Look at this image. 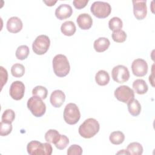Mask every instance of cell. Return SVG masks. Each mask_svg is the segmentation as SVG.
Returning <instances> with one entry per match:
<instances>
[{"instance_id":"obj_1","label":"cell","mask_w":155,"mask_h":155,"mask_svg":"<svg viewBox=\"0 0 155 155\" xmlns=\"http://www.w3.org/2000/svg\"><path fill=\"white\" fill-rule=\"evenodd\" d=\"M100 125L98 121L94 118H88L84 121L78 129L81 136L90 139L94 136L99 131Z\"/></svg>"},{"instance_id":"obj_2","label":"cell","mask_w":155,"mask_h":155,"mask_svg":"<svg viewBox=\"0 0 155 155\" xmlns=\"http://www.w3.org/2000/svg\"><path fill=\"white\" fill-rule=\"evenodd\" d=\"M53 69L58 77H65L70 72V66L67 57L62 54H56L52 61Z\"/></svg>"},{"instance_id":"obj_3","label":"cell","mask_w":155,"mask_h":155,"mask_svg":"<svg viewBox=\"0 0 155 155\" xmlns=\"http://www.w3.org/2000/svg\"><path fill=\"white\" fill-rule=\"evenodd\" d=\"M27 153L30 155H51L53 148L50 143H41L37 140H31L27 146Z\"/></svg>"},{"instance_id":"obj_4","label":"cell","mask_w":155,"mask_h":155,"mask_svg":"<svg viewBox=\"0 0 155 155\" xmlns=\"http://www.w3.org/2000/svg\"><path fill=\"white\" fill-rule=\"evenodd\" d=\"M27 108L35 117L42 116L46 111V105L42 99L33 96L27 101Z\"/></svg>"},{"instance_id":"obj_5","label":"cell","mask_w":155,"mask_h":155,"mask_svg":"<svg viewBox=\"0 0 155 155\" xmlns=\"http://www.w3.org/2000/svg\"><path fill=\"white\" fill-rule=\"evenodd\" d=\"M81 117V113L78 107L74 103L66 105L64 110V119L69 125L76 124Z\"/></svg>"},{"instance_id":"obj_6","label":"cell","mask_w":155,"mask_h":155,"mask_svg":"<svg viewBox=\"0 0 155 155\" xmlns=\"http://www.w3.org/2000/svg\"><path fill=\"white\" fill-rule=\"evenodd\" d=\"M92 14L98 18L108 17L111 12V7L109 3L103 1H95L90 7Z\"/></svg>"},{"instance_id":"obj_7","label":"cell","mask_w":155,"mask_h":155,"mask_svg":"<svg viewBox=\"0 0 155 155\" xmlns=\"http://www.w3.org/2000/svg\"><path fill=\"white\" fill-rule=\"evenodd\" d=\"M50 45V40L48 36L41 35L36 38L32 44V49L35 53L38 55L45 54Z\"/></svg>"},{"instance_id":"obj_8","label":"cell","mask_w":155,"mask_h":155,"mask_svg":"<svg viewBox=\"0 0 155 155\" xmlns=\"http://www.w3.org/2000/svg\"><path fill=\"white\" fill-rule=\"evenodd\" d=\"M114 94L115 97L119 101L127 104L134 97V92L128 85H121L116 88Z\"/></svg>"},{"instance_id":"obj_9","label":"cell","mask_w":155,"mask_h":155,"mask_svg":"<svg viewBox=\"0 0 155 155\" xmlns=\"http://www.w3.org/2000/svg\"><path fill=\"white\" fill-rule=\"evenodd\" d=\"M111 76L115 82L119 84H122L129 79L130 72L127 67L122 65H118L112 69Z\"/></svg>"},{"instance_id":"obj_10","label":"cell","mask_w":155,"mask_h":155,"mask_svg":"<svg viewBox=\"0 0 155 155\" xmlns=\"http://www.w3.org/2000/svg\"><path fill=\"white\" fill-rule=\"evenodd\" d=\"M131 70L136 76H144L148 72V64L143 59H134L131 64Z\"/></svg>"},{"instance_id":"obj_11","label":"cell","mask_w":155,"mask_h":155,"mask_svg":"<svg viewBox=\"0 0 155 155\" xmlns=\"http://www.w3.org/2000/svg\"><path fill=\"white\" fill-rule=\"evenodd\" d=\"M24 93L25 85L22 82L16 81L11 84L9 89V94L12 99L16 101L21 100L23 98Z\"/></svg>"},{"instance_id":"obj_12","label":"cell","mask_w":155,"mask_h":155,"mask_svg":"<svg viewBox=\"0 0 155 155\" xmlns=\"http://www.w3.org/2000/svg\"><path fill=\"white\" fill-rule=\"evenodd\" d=\"M133 13L138 20L143 19L147 13L146 1H133Z\"/></svg>"},{"instance_id":"obj_13","label":"cell","mask_w":155,"mask_h":155,"mask_svg":"<svg viewBox=\"0 0 155 155\" xmlns=\"http://www.w3.org/2000/svg\"><path fill=\"white\" fill-rule=\"evenodd\" d=\"M73 9L71 7L66 4L59 5L55 10V16L59 20L65 19L71 16Z\"/></svg>"},{"instance_id":"obj_14","label":"cell","mask_w":155,"mask_h":155,"mask_svg":"<svg viewBox=\"0 0 155 155\" xmlns=\"http://www.w3.org/2000/svg\"><path fill=\"white\" fill-rule=\"evenodd\" d=\"M7 29L12 33H17L19 32L23 27V24L20 18L16 16L10 18L7 22Z\"/></svg>"},{"instance_id":"obj_15","label":"cell","mask_w":155,"mask_h":155,"mask_svg":"<svg viewBox=\"0 0 155 155\" xmlns=\"http://www.w3.org/2000/svg\"><path fill=\"white\" fill-rule=\"evenodd\" d=\"M65 100V95L64 93L60 90L53 91L50 97V101L52 106L55 108L61 107Z\"/></svg>"},{"instance_id":"obj_16","label":"cell","mask_w":155,"mask_h":155,"mask_svg":"<svg viewBox=\"0 0 155 155\" xmlns=\"http://www.w3.org/2000/svg\"><path fill=\"white\" fill-rule=\"evenodd\" d=\"M79 28L82 30H88L93 25V19L91 16L87 13L80 14L76 19Z\"/></svg>"},{"instance_id":"obj_17","label":"cell","mask_w":155,"mask_h":155,"mask_svg":"<svg viewBox=\"0 0 155 155\" xmlns=\"http://www.w3.org/2000/svg\"><path fill=\"white\" fill-rule=\"evenodd\" d=\"M110 45L109 39L105 37H100L96 39L93 44V47L96 51L101 53L107 50Z\"/></svg>"},{"instance_id":"obj_18","label":"cell","mask_w":155,"mask_h":155,"mask_svg":"<svg viewBox=\"0 0 155 155\" xmlns=\"http://www.w3.org/2000/svg\"><path fill=\"white\" fill-rule=\"evenodd\" d=\"M76 30V27L73 21H68L62 24L61 27V31L62 33L67 36H73Z\"/></svg>"},{"instance_id":"obj_19","label":"cell","mask_w":155,"mask_h":155,"mask_svg":"<svg viewBox=\"0 0 155 155\" xmlns=\"http://www.w3.org/2000/svg\"><path fill=\"white\" fill-rule=\"evenodd\" d=\"M133 88L134 91L138 94H145L148 90V87L146 82L141 79H137L133 82Z\"/></svg>"},{"instance_id":"obj_20","label":"cell","mask_w":155,"mask_h":155,"mask_svg":"<svg viewBox=\"0 0 155 155\" xmlns=\"http://www.w3.org/2000/svg\"><path fill=\"white\" fill-rule=\"evenodd\" d=\"M95 81L96 83L101 86H104L108 84L110 81V76L107 71L101 70L97 71L95 75Z\"/></svg>"},{"instance_id":"obj_21","label":"cell","mask_w":155,"mask_h":155,"mask_svg":"<svg viewBox=\"0 0 155 155\" xmlns=\"http://www.w3.org/2000/svg\"><path fill=\"white\" fill-rule=\"evenodd\" d=\"M128 110L131 115L137 116L141 111V105L137 99H133L127 103Z\"/></svg>"},{"instance_id":"obj_22","label":"cell","mask_w":155,"mask_h":155,"mask_svg":"<svg viewBox=\"0 0 155 155\" xmlns=\"http://www.w3.org/2000/svg\"><path fill=\"white\" fill-rule=\"evenodd\" d=\"M126 150L128 154L141 155L143 153V147L140 143L134 142L128 144Z\"/></svg>"},{"instance_id":"obj_23","label":"cell","mask_w":155,"mask_h":155,"mask_svg":"<svg viewBox=\"0 0 155 155\" xmlns=\"http://www.w3.org/2000/svg\"><path fill=\"white\" fill-rule=\"evenodd\" d=\"M60 136H61V134L57 130L50 129L45 133L44 137H45V140L47 142L54 144L59 139Z\"/></svg>"},{"instance_id":"obj_24","label":"cell","mask_w":155,"mask_h":155,"mask_svg":"<svg viewBox=\"0 0 155 155\" xmlns=\"http://www.w3.org/2000/svg\"><path fill=\"white\" fill-rule=\"evenodd\" d=\"M110 141L114 145H120L125 140L124 134L120 131L112 132L109 137Z\"/></svg>"},{"instance_id":"obj_25","label":"cell","mask_w":155,"mask_h":155,"mask_svg":"<svg viewBox=\"0 0 155 155\" xmlns=\"http://www.w3.org/2000/svg\"><path fill=\"white\" fill-rule=\"evenodd\" d=\"M29 52H30V50H29L28 47L25 45H22L19 46L17 48L16 50L15 55L18 59L24 60L28 57L29 54Z\"/></svg>"},{"instance_id":"obj_26","label":"cell","mask_w":155,"mask_h":155,"mask_svg":"<svg viewBox=\"0 0 155 155\" xmlns=\"http://www.w3.org/2000/svg\"><path fill=\"white\" fill-rule=\"evenodd\" d=\"M32 94L33 96H37L42 99H45L47 97L48 90L45 87L38 85L33 89Z\"/></svg>"},{"instance_id":"obj_27","label":"cell","mask_w":155,"mask_h":155,"mask_svg":"<svg viewBox=\"0 0 155 155\" xmlns=\"http://www.w3.org/2000/svg\"><path fill=\"white\" fill-rule=\"evenodd\" d=\"M12 74L15 78H21L25 73V68L22 64H15L11 68Z\"/></svg>"},{"instance_id":"obj_28","label":"cell","mask_w":155,"mask_h":155,"mask_svg":"<svg viewBox=\"0 0 155 155\" xmlns=\"http://www.w3.org/2000/svg\"><path fill=\"white\" fill-rule=\"evenodd\" d=\"M123 26V23L122 20L118 17H113L110 19L108 22L109 28L113 31L121 30Z\"/></svg>"},{"instance_id":"obj_29","label":"cell","mask_w":155,"mask_h":155,"mask_svg":"<svg viewBox=\"0 0 155 155\" xmlns=\"http://www.w3.org/2000/svg\"><path fill=\"white\" fill-rule=\"evenodd\" d=\"M15 118V111L12 109H7L2 113L1 121L4 123L12 124Z\"/></svg>"},{"instance_id":"obj_30","label":"cell","mask_w":155,"mask_h":155,"mask_svg":"<svg viewBox=\"0 0 155 155\" xmlns=\"http://www.w3.org/2000/svg\"><path fill=\"white\" fill-rule=\"evenodd\" d=\"M112 39L114 41L118 43L124 42L127 39V34L122 30L113 31L111 34Z\"/></svg>"},{"instance_id":"obj_31","label":"cell","mask_w":155,"mask_h":155,"mask_svg":"<svg viewBox=\"0 0 155 155\" xmlns=\"http://www.w3.org/2000/svg\"><path fill=\"white\" fill-rule=\"evenodd\" d=\"M69 139L68 137H67L65 135L61 134L59 139L56 143H54V145L59 150H64L67 147Z\"/></svg>"},{"instance_id":"obj_32","label":"cell","mask_w":155,"mask_h":155,"mask_svg":"<svg viewBox=\"0 0 155 155\" xmlns=\"http://www.w3.org/2000/svg\"><path fill=\"white\" fill-rule=\"evenodd\" d=\"M12 131V124L4 123L1 121L0 124V134L1 136L8 135Z\"/></svg>"},{"instance_id":"obj_33","label":"cell","mask_w":155,"mask_h":155,"mask_svg":"<svg viewBox=\"0 0 155 155\" xmlns=\"http://www.w3.org/2000/svg\"><path fill=\"white\" fill-rule=\"evenodd\" d=\"M67 154L68 155H81L82 154V148L78 145H72L68 148Z\"/></svg>"},{"instance_id":"obj_34","label":"cell","mask_w":155,"mask_h":155,"mask_svg":"<svg viewBox=\"0 0 155 155\" xmlns=\"http://www.w3.org/2000/svg\"><path fill=\"white\" fill-rule=\"evenodd\" d=\"M0 77H1V88L2 90L3 86L7 83L8 79V73L6 69L2 66L0 67Z\"/></svg>"},{"instance_id":"obj_35","label":"cell","mask_w":155,"mask_h":155,"mask_svg":"<svg viewBox=\"0 0 155 155\" xmlns=\"http://www.w3.org/2000/svg\"><path fill=\"white\" fill-rule=\"evenodd\" d=\"M88 2V0H74L73 1V5L77 9H81L84 8Z\"/></svg>"},{"instance_id":"obj_36","label":"cell","mask_w":155,"mask_h":155,"mask_svg":"<svg viewBox=\"0 0 155 155\" xmlns=\"http://www.w3.org/2000/svg\"><path fill=\"white\" fill-rule=\"evenodd\" d=\"M43 2L44 3H45L47 4V5H48V6H52L54 4H56L57 1H43Z\"/></svg>"},{"instance_id":"obj_37","label":"cell","mask_w":155,"mask_h":155,"mask_svg":"<svg viewBox=\"0 0 155 155\" xmlns=\"http://www.w3.org/2000/svg\"><path fill=\"white\" fill-rule=\"evenodd\" d=\"M117 154H128V152H127V151L126 150H122L121 151H119V152H117V153H116Z\"/></svg>"}]
</instances>
